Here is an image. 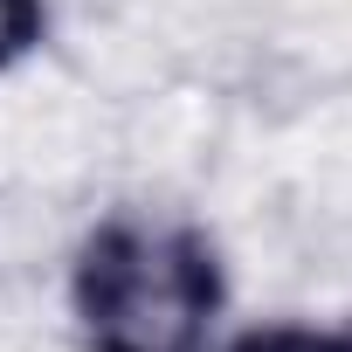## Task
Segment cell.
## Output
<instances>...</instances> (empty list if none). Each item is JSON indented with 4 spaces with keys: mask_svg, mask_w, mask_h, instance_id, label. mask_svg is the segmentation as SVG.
Instances as JSON below:
<instances>
[{
    "mask_svg": "<svg viewBox=\"0 0 352 352\" xmlns=\"http://www.w3.org/2000/svg\"><path fill=\"white\" fill-rule=\"evenodd\" d=\"M221 297V256L194 221L111 214L69 263L83 352H208Z\"/></svg>",
    "mask_w": 352,
    "mask_h": 352,
    "instance_id": "1",
    "label": "cell"
},
{
    "mask_svg": "<svg viewBox=\"0 0 352 352\" xmlns=\"http://www.w3.org/2000/svg\"><path fill=\"white\" fill-rule=\"evenodd\" d=\"M228 352H352V331H318V324H263V331H242Z\"/></svg>",
    "mask_w": 352,
    "mask_h": 352,
    "instance_id": "3",
    "label": "cell"
},
{
    "mask_svg": "<svg viewBox=\"0 0 352 352\" xmlns=\"http://www.w3.org/2000/svg\"><path fill=\"white\" fill-rule=\"evenodd\" d=\"M49 35V0H0V76L21 56H35Z\"/></svg>",
    "mask_w": 352,
    "mask_h": 352,
    "instance_id": "2",
    "label": "cell"
}]
</instances>
